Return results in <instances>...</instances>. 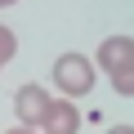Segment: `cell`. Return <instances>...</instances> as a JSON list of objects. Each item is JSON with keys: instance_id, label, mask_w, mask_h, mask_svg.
I'll return each mask as SVG.
<instances>
[{"instance_id": "obj_9", "label": "cell", "mask_w": 134, "mask_h": 134, "mask_svg": "<svg viewBox=\"0 0 134 134\" xmlns=\"http://www.w3.org/2000/svg\"><path fill=\"white\" fill-rule=\"evenodd\" d=\"M5 5H14V0H0V9H5Z\"/></svg>"}, {"instance_id": "obj_4", "label": "cell", "mask_w": 134, "mask_h": 134, "mask_svg": "<svg viewBox=\"0 0 134 134\" xmlns=\"http://www.w3.org/2000/svg\"><path fill=\"white\" fill-rule=\"evenodd\" d=\"M36 130H40V134H76V130H81V112L72 107V98H54L49 112H45V121H40Z\"/></svg>"}, {"instance_id": "obj_2", "label": "cell", "mask_w": 134, "mask_h": 134, "mask_svg": "<svg viewBox=\"0 0 134 134\" xmlns=\"http://www.w3.org/2000/svg\"><path fill=\"white\" fill-rule=\"evenodd\" d=\"M98 67L116 81V76H134V40L130 36H107L98 45Z\"/></svg>"}, {"instance_id": "obj_1", "label": "cell", "mask_w": 134, "mask_h": 134, "mask_svg": "<svg viewBox=\"0 0 134 134\" xmlns=\"http://www.w3.org/2000/svg\"><path fill=\"white\" fill-rule=\"evenodd\" d=\"M54 85L67 94V98H81L94 90V63L85 54H58L54 58Z\"/></svg>"}, {"instance_id": "obj_7", "label": "cell", "mask_w": 134, "mask_h": 134, "mask_svg": "<svg viewBox=\"0 0 134 134\" xmlns=\"http://www.w3.org/2000/svg\"><path fill=\"white\" fill-rule=\"evenodd\" d=\"M107 134H134V125H112Z\"/></svg>"}, {"instance_id": "obj_8", "label": "cell", "mask_w": 134, "mask_h": 134, "mask_svg": "<svg viewBox=\"0 0 134 134\" xmlns=\"http://www.w3.org/2000/svg\"><path fill=\"white\" fill-rule=\"evenodd\" d=\"M9 134H40V130H27V125H14Z\"/></svg>"}, {"instance_id": "obj_5", "label": "cell", "mask_w": 134, "mask_h": 134, "mask_svg": "<svg viewBox=\"0 0 134 134\" xmlns=\"http://www.w3.org/2000/svg\"><path fill=\"white\" fill-rule=\"evenodd\" d=\"M18 54V36L9 27H0V67H9V58Z\"/></svg>"}, {"instance_id": "obj_3", "label": "cell", "mask_w": 134, "mask_h": 134, "mask_svg": "<svg viewBox=\"0 0 134 134\" xmlns=\"http://www.w3.org/2000/svg\"><path fill=\"white\" fill-rule=\"evenodd\" d=\"M49 90H40V85H23L18 94H14V116H18V125H27V130H36L40 121H45V112H49Z\"/></svg>"}, {"instance_id": "obj_6", "label": "cell", "mask_w": 134, "mask_h": 134, "mask_svg": "<svg viewBox=\"0 0 134 134\" xmlns=\"http://www.w3.org/2000/svg\"><path fill=\"white\" fill-rule=\"evenodd\" d=\"M112 90H116V94H125V98H134V76H116V81H112Z\"/></svg>"}]
</instances>
